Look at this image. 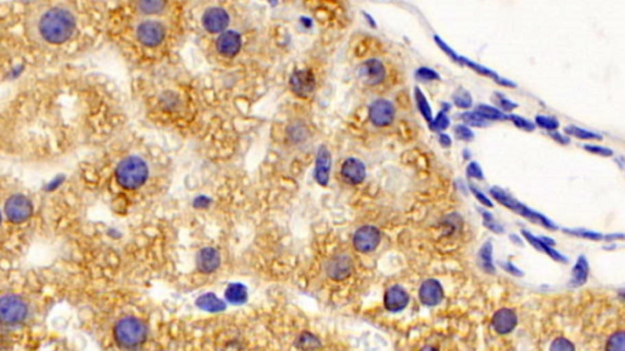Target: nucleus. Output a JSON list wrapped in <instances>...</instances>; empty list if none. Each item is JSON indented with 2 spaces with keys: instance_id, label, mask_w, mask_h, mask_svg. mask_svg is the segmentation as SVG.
<instances>
[{
  "instance_id": "25",
  "label": "nucleus",
  "mask_w": 625,
  "mask_h": 351,
  "mask_svg": "<svg viewBox=\"0 0 625 351\" xmlns=\"http://www.w3.org/2000/svg\"><path fill=\"white\" fill-rule=\"evenodd\" d=\"M565 133L568 137H576L580 141H602V136L596 132L587 131L585 128L569 125L565 128Z\"/></svg>"
},
{
  "instance_id": "34",
  "label": "nucleus",
  "mask_w": 625,
  "mask_h": 351,
  "mask_svg": "<svg viewBox=\"0 0 625 351\" xmlns=\"http://www.w3.org/2000/svg\"><path fill=\"white\" fill-rule=\"evenodd\" d=\"M535 127H540L545 131L554 132L558 130L559 121L554 116L536 115L535 116Z\"/></svg>"
},
{
  "instance_id": "23",
  "label": "nucleus",
  "mask_w": 625,
  "mask_h": 351,
  "mask_svg": "<svg viewBox=\"0 0 625 351\" xmlns=\"http://www.w3.org/2000/svg\"><path fill=\"white\" fill-rule=\"evenodd\" d=\"M587 276H589V265H587V258L580 256V258H578L576 266L573 267V271H571L570 283H571L573 287L582 285L587 282Z\"/></svg>"
},
{
  "instance_id": "37",
  "label": "nucleus",
  "mask_w": 625,
  "mask_h": 351,
  "mask_svg": "<svg viewBox=\"0 0 625 351\" xmlns=\"http://www.w3.org/2000/svg\"><path fill=\"white\" fill-rule=\"evenodd\" d=\"M507 120L510 121L517 128H519L521 131L534 132L535 128H536L535 125H534V122L526 120V117H523V116L510 114V115H507Z\"/></svg>"
},
{
  "instance_id": "30",
  "label": "nucleus",
  "mask_w": 625,
  "mask_h": 351,
  "mask_svg": "<svg viewBox=\"0 0 625 351\" xmlns=\"http://www.w3.org/2000/svg\"><path fill=\"white\" fill-rule=\"evenodd\" d=\"M452 99H453V104L460 109L468 110L473 106L471 94L464 88H458L452 95Z\"/></svg>"
},
{
  "instance_id": "20",
  "label": "nucleus",
  "mask_w": 625,
  "mask_h": 351,
  "mask_svg": "<svg viewBox=\"0 0 625 351\" xmlns=\"http://www.w3.org/2000/svg\"><path fill=\"white\" fill-rule=\"evenodd\" d=\"M518 324V318L513 310L510 308H501L493 315V326L495 330L499 335L510 333Z\"/></svg>"
},
{
  "instance_id": "19",
  "label": "nucleus",
  "mask_w": 625,
  "mask_h": 351,
  "mask_svg": "<svg viewBox=\"0 0 625 351\" xmlns=\"http://www.w3.org/2000/svg\"><path fill=\"white\" fill-rule=\"evenodd\" d=\"M331 154L327 147H320L316 154V181L321 186H327L330 180V171H331Z\"/></svg>"
},
{
  "instance_id": "38",
  "label": "nucleus",
  "mask_w": 625,
  "mask_h": 351,
  "mask_svg": "<svg viewBox=\"0 0 625 351\" xmlns=\"http://www.w3.org/2000/svg\"><path fill=\"white\" fill-rule=\"evenodd\" d=\"M139 10L143 14H158L163 11L165 8V3L163 1H156V0H150V1H141L139 3Z\"/></svg>"
},
{
  "instance_id": "43",
  "label": "nucleus",
  "mask_w": 625,
  "mask_h": 351,
  "mask_svg": "<svg viewBox=\"0 0 625 351\" xmlns=\"http://www.w3.org/2000/svg\"><path fill=\"white\" fill-rule=\"evenodd\" d=\"M550 351H576L573 343L565 338H557L552 341Z\"/></svg>"
},
{
  "instance_id": "14",
  "label": "nucleus",
  "mask_w": 625,
  "mask_h": 351,
  "mask_svg": "<svg viewBox=\"0 0 625 351\" xmlns=\"http://www.w3.org/2000/svg\"><path fill=\"white\" fill-rule=\"evenodd\" d=\"M215 47L219 54L225 58H233L242 48L241 34L236 31H225L216 39Z\"/></svg>"
},
{
  "instance_id": "28",
  "label": "nucleus",
  "mask_w": 625,
  "mask_h": 351,
  "mask_svg": "<svg viewBox=\"0 0 625 351\" xmlns=\"http://www.w3.org/2000/svg\"><path fill=\"white\" fill-rule=\"evenodd\" d=\"M477 258H479V265L482 266V269L484 271H486L488 274L495 272V266H493V245H491L490 241H487L482 245L480 252H479V255H477Z\"/></svg>"
},
{
  "instance_id": "51",
  "label": "nucleus",
  "mask_w": 625,
  "mask_h": 351,
  "mask_svg": "<svg viewBox=\"0 0 625 351\" xmlns=\"http://www.w3.org/2000/svg\"><path fill=\"white\" fill-rule=\"evenodd\" d=\"M364 16L368 19V22L370 23V26H373L374 28L377 27V22L374 21V19H373L370 15H368V14H366V12H364Z\"/></svg>"
},
{
  "instance_id": "53",
  "label": "nucleus",
  "mask_w": 625,
  "mask_h": 351,
  "mask_svg": "<svg viewBox=\"0 0 625 351\" xmlns=\"http://www.w3.org/2000/svg\"><path fill=\"white\" fill-rule=\"evenodd\" d=\"M0 223H1V214H0Z\"/></svg>"
},
{
  "instance_id": "33",
  "label": "nucleus",
  "mask_w": 625,
  "mask_h": 351,
  "mask_svg": "<svg viewBox=\"0 0 625 351\" xmlns=\"http://www.w3.org/2000/svg\"><path fill=\"white\" fill-rule=\"evenodd\" d=\"M493 100L495 101V104H496V108H497L498 110H501L504 114H506V112H510V111H513V110L518 108V104H517V103H515L513 100L507 98L504 93H499V92H495V93H493Z\"/></svg>"
},
{
  "instance_id": "4",
  "label": "nucleus",
  "mask_w": 625,
  "mask_h": 351,
  "mask_svg": "<svg viewBox=\"0 0 625 351\" xmlns=\"http://www.w3.org/2000/svg\"><path fill=\"white\" fill-rule=\"evenodd\" d=\"M490 195H491L497 203L504 205V208L515 211V213L520 215V216H523V217H526V219H531V221L539 222L540 225L545 226L546 228H550V230H556V226H554L552 221H550V219H548L547 217H545L543 214L536 213V211L531 210L530 208H528L524 204L520 203L519 200H517L515 197H512L509 193L506 192L502 188H499V186H493V188L490 189Z\"/></svg>"
},
{
  "instance_id": "13",
  "label": "nucleus",
  "mask_w": 625,
  "mask_h": 351,
  "mask_svg": "<svg viewBox=\"0 0 625 351\" xmlns=\"http://www.w3.org/2000/svg\"><path fill=\"white\" fill-rule=\"evenodd\" d=\"M353 271V261L347 254H336L327 261V274L333 280H344Z\"/></svg>"
},
{
  "instance_id": "50",
  "label": "nucleus",
  "mask_w": 625,
  "mask_h": 351,
  "mask_svg": "<svg viewBox=\"0 0 625 351\" xmlns=\"http://www.w3.org/2000/svg\"><path fill=\"white\" fill-rule=\"evenodd\" d=\"M504 269H506V271L510 272V274H520L519 269H515V266L510 263H507V265H504Z\"/></svg>"
},
{
  "instance_id": "47",
  "label": "nucleus",
  "mask_w": 625,
  "mask_h": 351,
  "mask_svg": "<svg viewBox=\"0 0 625 351\" xmlns=\"http://www.w3.org/2000/svg\"><path fill=\"white\" fill-rule=\"evenodd\" d=\"M550 137L552 138L556 142L559 143V144H562V145H567V144L570 143V138L568 136H563V134H561L557 131L550 132Z\"/></svg>"
},
{
  "instance_id": "21",
  "label": "nucleus",
  "mask_w": 625,
  "mask_h": 351,
  "mask_svg": "<svg viewBox=\"0 0 625 351\" xmlns=\"http://www.w3.org/2000/svg\"><path fill=\"white\" fill-rule=\"evenodd\" d=\"M197 306L203 311L211 313H222L226 310V302L219 299L214 293H205L197 299Z\"/></svg>"
},
{
  "instance_id": "24",
  "label": "nucleus",
  "mask_w": 625,
  "mask_h": 351,
  "mask_svg": "<svg viewBox=\"0 0 625 351\" xmlns=\"http://www.w3.org/2000/svg\"><path fill=\"white\" fill-rule=\"evenodd\" d=\"M521 233L524 234V237H526V239H528V241L530 243L532 247H536V249L541 250V252H546V254L550 255L554 260H557V261H565V258L562 254H559L558 252H556V250L550 247V245L545 244L541 239H539L536 237L532 236L528 230H523Z\"/></svg>"
},
{
  "instance_id": "46",
  "label": "nucleus",
  "mask_w": 625,
  "mask_h": 351,
  "mask_svg": "<svg viewBox=\"0 0 625 351\" xmlns=\"http://www.w3.org/2000/svg\"><path fill=\"white\" fill-rule=\"evenodd\" d=\"M565 232L571 233V234H574V236H579L582 237V238H589V239H593V241H598V239H601V238H602V236H601V234H598V233H593V232H589V230H565Z\"/></svg>"
},
{
  "instance_id": "44",
  "label": "nucleus",
  "mask_w": 625,
  "mask_h": 351,
  "mask_svg": "<svg viewBox=\"0 0 625 351\" xmlns=\"http://www.w3.org/2000/svg\"><path fill=\"white\" fill-rule=\"evenodd\" d=\"M469 189H471V192L473 193V195L475 197L479 203L484 205V206H486V208H493V200L487 195H485L482 191H479L476 186H474V184H469Z\"/></svg>"
},
{
  "instance_id": "29",
  "label": "nucleus",
  "mask_w": 625,
  "mask_h": 351,
  "mask_svg": "<svg viewBox=\"0 0 625 351\" xmlns=\"http://www.w3.org/2000/svg\"><path fill=\"white\" fill-rule=\"evenodd\" d=\"M297 346L303 351H316L320 346V341L310 332H303L297 339Z\"/></svg>"
},
{
  "instance_id": "41",
  "label": "nucleus",
  "mask_w": 625,
  "mask_h": 351,
  "mask_svg": "<svg viewBox=\"0 0 625 351\" xmlns=\"http://www.w3.org/2000/svg\"><path fill=\"white\" fill-rule=\"evenodd\" d=\"M465 173H467L468 178H473V180H476V181H484V178H485L482 166L476 161L469 162V165L465 169Z\"/></svg>"
},
{
  "instance_id": "5",
  "label": "nucleus",
  "mask_w": 625,
  "mask_h": 351,
  "mask_svg": "<svg viewBox=\"0 0 625 351\" xmlns=\"http://www.w3.org/2000/svg\"><path fill=\"white\" fill-rule=\"evenodd\" d=\"M27 304L20 296L4 295L0 298V324L17 326L27 317Z\"/></svg>"
},
{
  "instance_id": "39",
  "label": "nucleus",
  "mask_w": 625,
  "mask_h": 351,
  "mask_svg": "<svg viewBox=\"0 0 625 351\" xmlns=\"http://www.w3.org/2000/svg\"><path fill=\"white\" fill-rule=\"evenodd\" d=\"M453 133L458 141L465 143L471 142L475 137V134H474V132H473L471 127L465 126V125H456L453 128Z\"/></svg>"
},
{
  "instance_id": "31",
  "label": "nucleus",
  "mask_w": 625,
  "mask_h": 351,
  "mask_svg": "<svg viewBox=\"0 0 625 351\" xmlns=\"http://www.w3.org/2000/svg\"><path fill=\"white\" fill-rule=\"evenodd\" d=\"M460 119L464 122L465 126L468 127L482 128V127H486L488 125V121L482 119V116L479 115L476 111H465L460 115Z\"/></svg>"
},
{
  "instance_id": "18",
  "label": "nucleus",
  "mask_w": 625,
  "mask_h": 351,
  "mask_svg": "<svg viewBox=\"0 0 625 351\" xmlns=\"http://www.w3.org/2000/svg\"><path fill=\"white\" fill-rule=\"evenodd\" d=\"M419 299L426 306H435L443 302V285L436 280H427L421 285Z\"/></svg>"
},
{
  "instance_id": "40",
  "label": "nucleus",
  "mask_w": 625,
  "mask_h": 351,
  "mask_svg": "<svg viewBox=\"0 0 625 351\" xmlns=\"http://www.w3.org/2000/svg\"><path fill=\"white\" fill-rule=\"evenodd\" d=\"M434 40H435V43L437 44V47L443 50V53L447 55L451 60L457 62V64H460V55L457 54V53L454 51V49H452L449 44L446 43L441 37L434 36Z\"/></svg>"
},
{
  "instance_id": "6",
  "label": "nucleus",
  "mask_w": 625,
  "mask_h": 351,
  "mask_svg": "<svg viewBox=\"0 0 625 351\" xmlns=\"http://www.w3.org/2000/svg\"><path fill=\"white\" fill-rule=\"evenodd\" d=\"M136 36H137L139 43L143 44L148 48H154V47H158L165 38V27L161 25V22L145 20V21L141 22L137 26Z\"/></svg>"
},
{
  "instance_id": "12",
  "label": "nucleus",
  "mask_w": 625,
  "mask_h": 351,
  "mask_svg": "<svg viewBox=\"0 0 625 351\" xmlns=\"http://www.w3.org/2000/svg\"><path fill=\"white\" fill-rule=\"evenodd\" d=\"M230 23V16L227 11L222 8H209L204 11L202 16V25L205 28V31L209 33H220L226 31L227 26Z\"/></svg>"
},
{
  "instance_id": "45",
  "label": "nucleus",
  "mask_w": 625,
  "mask_h": 351,
  "mask_svg": "<svg viewBox=\"0 0 625 351\" xmlns=\"http://www.w3.org/2000/svg\"><path fill=\"white\" fill-rule=\"evenodd\" d=\"M482 217H484V223L486 227H488L490 230H495V232H502V228L496 223V221L493 219V215L490 213H487L485 210H482Z\"/></svg>"
},
{
  "instance_id": "22",
  "label": "nucleus",
  "mask_w": 625,
  "mask_h": 351,
  "mask_svg": "<svg viewBox=\"0 0 625 351\" xmlns=\"http://www.w3.org/2000/svg\"><path fill=\"white\" fill-rule=\"evenodd\" d=\"M225 299L227 302H230L235 306L244 305L248 300L247 287L242 283H231V285H227L226 291H225Z\"/></svg>"
},
{
  "instance_id": "42",
  "label": "nucleus",
  "mask_w": 625,
  "mask_h": 351,
  "mask_svg": "<svg viewBox=\"0 0 625 351\" xmlns=\"http://www.w3.org/2000/svg\"><path fill=\"white\" fill-rule=\"evenodd\" d=\"M584 150H587V153L603 156V158L613 156V150L612 149L603 147V145H598V144H585Z\"/></svg>"
},
{
  "instance_id": "26",
  "label": "nucleus",
  "mask_w": 625,
  "mask_h": 351,
  "mask_svg": "<svg viewBox=\"0 0 625 351\" xmlns=\"http://www.w3.org/2000/svg\"><path fill=\"white\" fill-rule=\"evenodd\" d=\"M414 98L415 103H416V108L419 110L421 116L424 117V120L430 123L432 119H434V115H432V106L429 104L427 99H426L425 94L421 90V88L415 87L414 88Z\"/></svg>"
},
{
  "instance_id": "8",
  "label": "nucleus",
  "mask_w": 625,
  "mask_h": 351,
  "mask_svg": "<svg viewBox=\"0 0 625 351\" xmlns=\"http://www.w3.org/2000/svg\"><path fill=\"white\" fill-rule=\"evenodd\" d=\"M396 110L388 99H377L369 108V120L375 127L390 126L394 120Z\"/></svg>"
},
{
  "instance_id": "35",
  "label": "nucleus",
  "mask_w": 625,
  "mask_h": 351,
  "mask_svg": "<svg viewBox=\"0 0 625 351\" xmlns=\"http://www.w3.org/2000/svg\"><path fill=\"white\" fill-rule=\"evenodd\" d=\"M624 330H618L609 337L606 344V351H624Z\"/></svg>"
},
{
  "instance_id": "2",
  "label": "nucleus",
  "mask_w": 625,
  "mask_h": 351,
  "mask_svg": "<svg viewBox=\"0 0 625 351\" xmlns=\"http://www.w3.org/2000/svg\"><path fill=\"white\" fill-rule=\"evenodd\" d=\"M148 335V326L142 319L133 316L122 317L114 327V338L117 346L126 350H133L143 346Z\"/></svg>"
},
{
  "instance_id": "7",
  "label": "nucleus",
  "mask_w": 625,
  "mask_h": 351,
  "mask_svg": "<svg viewBox=\"0 0 625 351\" xmlns=\"http://www.w3.org/2000/svg\"><path fill=\"white\" fill-rule=\"evenodd\" d=\"M381 241V233L374 226H362L353 234V247L357 252H374Z\"/></svg>"
},
{
  "instance_id": "32",
  "label": "nucleus",
  "mask_w": 625,
  "mask_h": 351,
  "mask_svg": "<svg viewBox=\"0 0 625 351\" xmlns=\"http://www.w3.org/2000/svg\"><path fill=\"white\" fill-rule=\"evenodd\" d=\"M449 125H451V121H449L447 112L441 110V111L432 119V122L429 123V128H430L432 131L443 133V131H446V130L449 128Z\"/></svg>"
},
{
  "instance_id": "11",
  "label": "nucleus",
  "mask_w": 625,
  "mask_h": 351,
  "mask_svg": "<svg viewBox=\"0 0 625 351\" xmlns=\"http://www.w3.org/2000/svg\"><path fill=\"white\" fill-rule=\"evenodd\" d=\"M358 77L366 86L374 87L384 82L386 77V70L379 59H368L362 62V65L358 67Z\"/></svg>"
},
{
  "instance_id": "49",
  "label": "nucleus",
  "mask_w": 625,
  "mask_h": 351,
  "mask_svg": "<svg viewBox=\"0 0 625 351\" xmlns=\"http://www.w3.org/2000/svg\"><path fill=\"white\" fill-rule=\"evenodd\" d=\"M209 202H211V200H209L208 197L202 195V197H198L194 200V206H197V208H203V206H207V205L209 204Z\"/></svg>"
},
{
  "instance_id": "1",
  "label": "nucleus",
  "mask_w": 625,
  "mask_h": 351,
  "mask_svg": "<svg viewBox=\"0 0 625 351\" xmlns=\"http://www.w3.org/2000/svg\"><path fill=\"white\" fill-rule=\"evenodd\" d=\"M34 39L42 43L62 44L76 31L78 20L71 9L65 5L40 8L30 20Z\"/></svg>"
},
{
  "instance_id": "10",
  "label": "nucleus",
  "mask_w": 625,
  "mask_h": 351,
  "mask_svg": "<svg viewBox=\"0 0 625 351\" xmlns=\"http://www.w3.org/2000/svg\"><path fill=\"white\" fill-rule=\"evenodd\" d=\"M5 214L14 223H21L32 215V204L25 195H12L6 202Z\"/></svg>"
},
{
  "instance_id": "15",
  "label": "nucleus",
  "mask_w": 625,
  "mask_h": 351,
  "mask_svg": "<svg viewBox=\"0 0 625 351\" xmlns=\"http://www.w3.org/2000/svg\"><path fill=\"white\" fill-rule=\"evenodd\" d=\"M341 176L346 183L353 184V186L360 184L366 180V165L363 164L359 159L349 158L343 161L342 166H341Z\"/></svg>"
},
{
  "instance_id": "9",
  "label": "nucleus",
  "mask_w": 625,
  "mask_h": 351,
  "mask_svg": "<svg viewBox=\"0 0 625 351\" xmlns=\"http://www.w3.org/2000/svg\"><path fill=\"white\" fill-rule=\"evenodd\" d=\"M316 86V76L313 71L303 69L296 70L290 77V87L299 98H307L314 92Z\"/></svg>"
},
{
  "instance_id": "27",
  "label": "nucleus",
  "mask_w": 625,
  "mask_h": 351,
  "mask_svg": "<svg viewBox=\"0 0 625 351\" xmlns=\"http://www.w3.org/2000/svg\"><path fill=\"white\" fill-rule=\"evenodd\" d=\"M474 111H476L479 115L482 116V119H485L488 122L490 121L507 120V114H504L501 110H498L496 106H493V105L479 104Z\"/></svg>"
},
{
  "instance_id": "36",
  "label": "nucleus",
  "mask_w": 625,
  "mask_h": 351,
  "mask_svg": "<svg viewBox=\"0 0 625 351\" xmlns=\"http://www.w3.org/2000/svg\"><path fill=\"white\" fill-rule=\"evenodd\" d=\"M415 78L419 80L421 82H432V81H438L441 77L434 69L421 66L419 69H416Z\"/></svg>"
},
{
  "instance_id": "48",
  "label": "nucleus",
  "mask_w": 625,
  "mask_h": 351,
  "mask_svg": "<svg viewBox=\"0 0 625 351\" xmlns=\"http://www.w3.org/2000/svg\"><path fill=\"white\" fill-rule=\"evenodd\" d=\"M438 142L443 145V148H449L452 145V138L449 137V134H446V133H440Z\"/></svg>"
},
{
  "instance_id": "52",
  "label": "nucleus",
  "mask_w": 625,
  "mask_h": 351,
  "mask_svg": "<svg viewBox=\"0 0 625 351\" xmlns=\"http://www.w3.org/2000/svg\"><path fill=\"white\" fill-rule=\"evenodd\" d=\"M421 351H438V350H437V349H435V348H434V346H424V348H423V349H421Z\"/></svg>"
},
{
  "instance_id": "3",
  "label": "nucleus",
  "mask_w": 625,
  "mask_h": 351,
  "mask_svg": "<svg viewBox=\"0 0 625 351\" xmlns=\"http://www.w3.org/2000/svg\"><path fill=\"white\" fill-rule=\"evenodd\" d=\"M117 181L122 188L133 191L143 186L148 180L150 170L143 160L139 156H128L117 165Z\"/></svg>"
},
{
  "instance_id": "17",
  "label": "nucleus",
  "mask_w": 625,
  "mask_h": 351,
  "mask_svg": "<svg viewBox=\"0 0 625 351\" xmlns=\"http://www.w3.org/2000/svg\"><path fill=\"white\" fill-rule=\"evenodd\" d=\"M410 302V295L399 285L390 287L385 296H384V305L390 313H399L402 311Z\"/></svg>"
},
{
  "instance_id": "16",
  "label": "nucleus",
  "mask_w": 625,
  "mask_h": 351,
  "mask_svg": "<svg viewBox=\"0 0 625 351\" xmlns=\"http://www.w3.org/2000/svg\"><path fill=\"white\" fill-rule=\"evenodd\" d=\"M197 269L204 274H214L220 267L222 258L215 247H205L200 249L196 258Z\"/></svg>"
}]
</instances>
